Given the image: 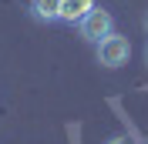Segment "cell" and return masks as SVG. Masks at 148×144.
<instances>
[{
    "label": "cell",
    "mask_w": 148,
    "mask_h": 144,
    "mask_svg": "<svg viewBox=\"0 0 148 144\" xmlns=\"http://www.w3.org/2000/svg\"><path fill=\"white\" fill-rule=\"evenodd\" d=\"M77 27H81V37H84V40L98 44L101 37L114 34V17H111L108 10H101V7H91V10H88V17H84Z\"/></svg>",
    "instance_id": "2"
},
{
    "label": "cell",
    "mask_w": 148,
    "mask_h": 144,
    "mask_svg": "<svg viewBox=\"0 0 148 144\" xmlns=\"http://www.w3.org/2000/svg\"><path fill=\"white\" fill-rule=\"evenodd\" d=\"M131 57V44L125 40L121 34H108L98 40V64H104V67H121V64H128Z\"/></svg>",
    "instance_id": "1"
},
{
    "label": "cell",
    "mask_w": 148,
    "mask_h": 144,
    "mask_svg": "<svg viewBox=\"0 0 148 144\" xmlns=\"http://www.w3.org/2000/svg\"><path fill=\"white\" fill-rule=\"evenodd\" d=\"M145 60H148V50H145Z\"/></svg>",
    "instance_id": "7"
},
{
    "label": "cell",
    "mask_w": 148,
    "mask_h": 144,
    "mask_svg": "<svg viewBox=\"0 0 148 144\" xmlns=\"http://www.w3.org/2000/svg\"><path fill=\"white\" fill-rule=\"evenodd\" d=\"M104 144H135V137H128V134H118V137H111V141H104Z\"/></svg>",
    "instance_id": "5"
},
{
    "label": "cell",
    "mask_w": 148,
    "mask_h": 144,
    "mask_svg": "<svg viewBox=\"0 0 148 144\" xmlns=\"http://www.w3.org/2000/svg\"><path fill=\"white\" fill-rule=\"evenodd\" d=\"M145 30H148V17H145Z\"/></svg>",
    "instance_id": "6"
},
{
    "label": "cell",
    "mask_w": 148,
    "mask_h": 144,
    "mask_svg": "<svg viewBox=\"0 0 148 144\" xmlns=\"http://www.w3.org/2000/svg\"><path fill=\"white\" fill-rule=\"evenodd\" d=\"M91 7H94V0H61V20L64 24H81Z\"/></svg>",
    "instance_id": "3"
},
{
    "label": "cell",
    "mask_w": 148,
    "mask_h": 144,
    "mask_svg": "<svg viewBox=\"0 0 148 144\" xmlns=\"http://www.w3.org/2000/svg\"><path fill=\"white\" fill-rule=\"evenodd\" d=\"M34 14L37 20H61V0H34Z\"/></svg>",
    "instance_id": "4"
}]
</instances>
